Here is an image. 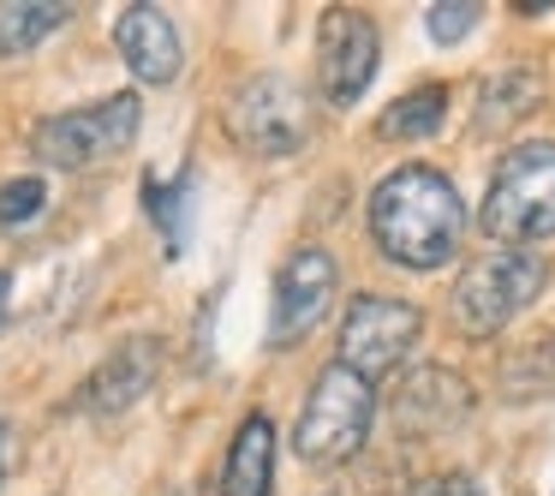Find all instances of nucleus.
<instances>
[{
  "label": "nucleus",
  "mask_w": 555,
  "mask_h": 496,
  "mask_svg": "<svg viewBox=\"0 0 555 496\" xmlns=\"http://www.w3.org/2000/svg\"><path fill=\"white\" fill-rule=\"evenodd\" d=\"M371 240L400 269H442L466 240V204L454 180L424 162L383 174L371 192Z\"/></svg>",
  "instance_id": "nucleus-1"
},
{
  "label": "nucleus",
  "mask_w": 555,
  "mask_h": 496,
  "mask_svg": "<svg viewBox=\"0 0 555 496\" xmlns=\"http://www.w3.org/2000/svg\"><path fill=\"white\" fill-rule=\"evenodd\" d=\"M478 221L502 245L550 240L555 233V144L507 150L490 174V198H483Z\"/></svg>",
  "instance_id": "nucleus-2"
},
{
  "label": "nucleus",
  "mask_w": 555,
  "mask_h": 496,
  "mask_svg": "<svg viewBox=\"0 0 555 496\" xmlns=\"http://www.w3.org/2000/svg\"><path fill=\"white\" fill-rule=\"evenodd\" d=\"M371 419H376V389L364 377H352L347 365H323L311 395H305L299 424H293V448L311 467H340L364 448Z\"/></svg>",
  "instance_id": "nucleus-3"
},
{
  "label": "nucleus",
  "mask_w": 555,
  "mask_h": 496,
  "mask_svg": "<svg viewBox=\"0 0 555 496\" xmlns=\"http://www.w3.org/2000/svg\"><path fill=\"white\" fill-rule=\"evenodd\" d=\"M138 126H144V102L132 90L120 97H102L90 109H66V114H49V120L30 132L37 156L49 168H90V162H114L132 150Z\"/></svg>",
  "instance_id": "nucleus-4"
},
{
  "label": "nucleus",
  "mask_w": 555,
  "mask_h": 496,
  "mask_svg": "<svg viewBox=\"0 0 555 496\" xmlns=\"http://www.w3.org/2000/svg\"><path fill=\"white\" fill-rule=\"evenodd\" d=\"M543 293V257L526 245H502V252H483L466 276L454 281V317L466 335H495L507 329L531 300Z\"/></svg>",
  "instance_id": "nucleus-5"
},
{
  "label": "nucleus",
  "mask_w": 555,
  "mask_h": 496,
  "mask_svg": "<svg viewBox=\"0 0 555 496\" xmlns=\"http://www.w3.org/2000/svg\"><path fill=\"white\" fill-rule=\"evenodd\" d=\"M418 335H424L418 305L388 300V293H359V300L347 305V323H340V359L335 365H347L352 377L376 383V377H388L412 347H418Z\"/></svg>",
  "instance_id": "nucleus-6"
},
{
  "label": "nucleus",
  "mask_w": 555,
  "mask_h": 496,
  "mask_svg": "<svg viewBox=\"0 0 555 496\" xmlns=\"http://www.w3.org/2000/svg\"><path fill=\"white\" fill-rule=\"evenodd\" d=\"M228 126L257 156H293L305 144V97L287 73H257L233 90Z\"/></svg>",
  "instance_id": "nucleus-7"
},
{
  "label": "nucleus",
  "mask_w": 555,
  "mask_h": 496,
  "mask_svg": "<svg viewBox=\"0 0 555 496\" xmlns=\"http://www.w3.org/2000/svg\"><path fill=\"white\" fill-rule=\"evenodd\" d=\"M317 49H323V54H317L323 97L335 102V109H352V102L371 90L376 61H383V37H376V25L364 13H352V7H335V13H323Z\"/></svg>",
  "instance_id": "nucleus-8"
},
{
  "label": "nucleus",
  "mask_w": 555,
  "mask_h": 496,
  "mask_svg": "<svg viewBox=\"0 0 555 496\" xmlns=\"http://www.w3.org/2000/svg\"><path fill=\"white\" fill-rule=\"evenodd\" d=\"M335 257L323 245H299V252L281 264L275 276V317H269V335L275 347H293L299 335H311L317 317L328 311V293H335Z\"/></svg>",
  "instance_id": "nucleus-9"
},
{
  "label": "nucleus",
  "mask_w": 555,
  "mask_h": 496,
  "mask_svg": "<svg viewBox=\"0 0 555 496\" xmlns=\"http://www.w3.org/2000/svg\"><path fill=\"white\" fill-rule=\"evenodd\" d=\"M156 371H162V341L156 335H138L126 347H114L96 371L85 377L78 389V412H96V419H114V412L138 407V400L156 389Z\"/></svg>",
  "instance_id": "nucleus-10"
},
{
  "label": "nucleus",
  "mask_w": 555,
  "mask_h": 496,
  "mask_svg": "<svg viewBox=\"0 0 555 496\" xmlns=\"http://www.w3.org/2000/svg\"><path fill=\"white\" fill-rule=\"evenodd\" d=\"M114 49L132 66L138 85H168L185 61L180 30H173V18L162 13V7H126V13L114 18Z\"/></svg>",
  "instance_id": "nucleus-11"
},
{
  "label": "nucleus",
  "mask_w": 555,
  "mask_h": 496,
  "mask_svg": "<svg viewBox=\"0 0 555 496\" xmlns=\"http://www.w3.org/2000/svg\"><path fill=\"white\" fill-rule=\"evenodd\" d=\"M472 412V389L460 371H442V365H424V371H412L406 383H400L395 395V419L400 431L412 436H430V431H448V424H460Z\"/></svg>",
  "instance_id": "nucleus-12"
},
{
  "label": "nucleus",
  "mask_w": 555,
  "mask_h": 496,
  "mask_svg": "<svg viewBox=\"0 0 555 496\" xmlns=\"http://www.w3.org/2000/svg\"><path fill=\"white\" fill-rule=\"evenodd\" d=\"M269 491H275V424H269V412H251L233 431L228 460H221V496H269Z\"/></svg>",
  "instance_id": "nucleus-13"
},
{
  "label": "nucleus",
  "mask_w": 555,
  "mask_h": 496,
  "mask_svg": "<svg viewBox=\"0 0 555 496\" xmlns=\"http://www.w3.org/2000/svg\"><path fill=\"white\" fill-rule=\"evenodd\" d=\"M66 25H73L66 0H0V61H18V54L42 49Z\"/></svg>",
  "instance_id": "nucleus-14"
},
{
  "label": "nucleus",
  "mask_w": 555,
  "mask_h": 496,
  "mask_svg": "<svg viewBox=\"0 0 555 496\" xmlns=\"http://www.w3.org/2000/svg\"><path fill=\"white\" fill-rule=\"evenodd\" d=\"M543 102V78L531 73V66H507V73L483 78L478 90V126L483 132H502V126H514L519 114H531Z\"/></svg>",
  "instance_id": "nucleus-15"
},
{
  "label": "nucleus",
  "mask_w": 555,
  "mask_h": 496,
  "mask_svg": "<svg viewBox=\"0 0 555 496\" xmlns=\"http://www.w3.org/2000/svg\"><path fill=\"white\" fill-rule=\"evenodd\" d=\"M442 120H448V85H418L395 109H383L376 132L383 138H430V132H442Z\"/></svg>",
  "instance_id": "nucleus-16"
},
{
  "label": "nucleus",
  "mask_w": 555,
  "mask_h": 496,
  "mask_svg": "<svg viewBox=\"0 0 555 496\" xmlns=\"http://www.w3.org/2000/svg\"><path fill=\"white\" fill-rule=\"evenodd\" d=\"M502 389H507L514 400H526V395H550V389H555V335H543L538 347L514 353V359L502 365Z\"/></svg>",
  "instance_id": "nucleus-17"
},
{
  "label": "nucleus",
  "mask_w": 555,
  "mask_h": 496,
  "mask_svg": "<svg viewBox=\"0 0 555 496\" xmlns=\"http://www.w3.org/2000/svg\"><path fill=\"white\" fill-rule=\"evenodd\" d=\"M185 198H192V186H162V180H144V204L150 216L162 221V240H168V257H180L185 245Z\"/></svg>",
  "instance_id": "nucleus-18"
},
{
  "label": "nucleus",
  "mask_w": 555,
  "mask_h": 496,
  "mask_svg": "<svg viewBox=\"0 0 555 496\" xmlns=\"http://www.w3.org/2000/svg\"><path fill=\"white\" fill-rule=\"evenodd\" d=\"M42 209H49V186H42L37 174L0 186V228H25V221H37Z\"/></svg>",
  "instance_id": "nucleus-19"
},
{
  "label": "nucleus",
  "mask_w": 555,
  "mask_h": 496,
  "mask_svg": "<svg viewBox=\"0 0 555 496\" xmlns=\"http://www.w3.org/2000/svg\"><path fill=\"white\" fill-rule=\"evenodd\" d=\"M424 25H430L436 42H460L472 25H478V7H472V0H442V7H430Z\"/></svg>",
  "instance_id": "nucleus-20"
},
{
  "label": "nucleus",
  "mask_w": 555,
  "mask_h": 496,
  "mask_svg": "<svg viewBox=\"0 0 555 496\" xmlns=\"http://www.w3.org/2000/svg\"><path fill=\"white\" fill-rule=\"evenodd\" d=\"M412 496H483V491L472 479H436V484H418Z\"/></svg>",
  "instance_id": "nucleus-21"
},
{
  "label": "nucleus",
  "mask_w": 555,
  "mask_h": 496,
  "mask_svg": "<svg viewBox=\"0 0 555 496\" xmlns=\"http://www.w3.org/2000/svg\"><path fill=\"white\" fill-rule=\"evenodd\" d=\"M7 288H13V276H7V269H0V305H7Z\"/></svg>",
  "instance_id": "nucleus-22"
},
{
  "label": "nucleus",
  "mask_w": 555,
  "mask_h": 496,
  "mask_svg": "<svg viewBox=\"0 0 555 496\" xmlns=\"http://www.w3.org/2000/svg\"><path fill=\"white\" fill-rule=\"evenodd\" d=\"M0 472H7V424H0Z\"/></svg>",
  "instance_id": "nucleus-23"
}]
</instances>
